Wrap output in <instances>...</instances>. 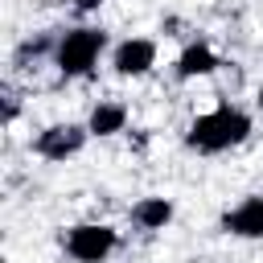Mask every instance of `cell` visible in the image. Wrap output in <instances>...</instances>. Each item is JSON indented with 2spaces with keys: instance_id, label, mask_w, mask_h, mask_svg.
<instances>
[{
  "instance_id": "obj_12",
  "label": "cell",
  "mask_w": 263,
  "mask_h": 263,
  "mask_svg": "<svg viewBox=\"0 0 263 263\" xmlns=\"http://www.w3.org/2000/svg\"><path fill=\"white\" fill-rule=\"evenodd\" d=\"M259 103H263V86H259Z\"/></svg>"
},
{
  "instance_id": "obj_5",
  "label": "cell",
  "mask_w": 263,
  "mask_h": 263,
  "mask_svg": "<svg viewBox=\"0 0 263 263\" xmlns=\"http://www.w3.org/2000/svg\"><path fill=\"white\" fill-rule=\"evenodd\" d=\"M111 66H115V74H123V78L148 74V70L156 66V41H148V37H127V41H119L115 53H111Z\"/></svg>"
},
{
  "instance_id": "obj_2",
  "label": "cell",
  "mask_w": 263,
  "mask_h": 263,
  "mask_svg": "<svg viewBox=\"0 0 263 263\" xmlns=\"http://www.w3.org/2000/svg\"><path fill=\"white\" fill-rule=\"evenodd\" d=\"M103 49H107V33L103 29H86V25L82 29H66L58 37L53 66H58L62 78H82V74L95 70V62H99Z\"/></svg>"
},
{
  "instance_id": "obj_11",
  "label": "cell",
  "mask_w": 263,
  "mask_h": 263,
  "mask_svg": "<svg viewBox=\"0 0 263 263\" xmlns=\"http://www.w3.org/2000/svg\"><path fill=\"white\" fill-rule=\"evenodd\" d=\"M99 4H103V0H74V8H78V12H95Z\"/></svg>"
},
{
  "instance_id": "obj_1",
  "label": "cell",
  "mask_w": 263,
  "mask_h": 263,
  "mask_svg": "<svg viewBox=\"0 0 263 263\" xmlns=\"http://www.w3.org/2000/svg\"><path fill=\"white\" fill-rule=\"evenodd\" d=\"M247 136H251V115L247 111H238V107H214V111H205V115H197L189 123L185 144L197 148V152H226V148H238Z\"/></svg>"
},
{
  "instance_id": "obj_7",
  "label": "cell",
  "mask_w": 263,
  "mask_h": 263,
  "mask_svg": "<svg viewBox=\"0 0 263 263\" xmlns=\"http://www.w3.org/2000/svg\"><path fill=\"white\" fill-rule=\"evenodd\" d=\"M218 66H222L218 53H214L205 41H193V45H185L181 58H177V78H205V74H214Z\"/></svg>"
},
{
  "instance_id": "obj_8",
  "label": "cell",
  "mask_w": 263,
  "mask_h": 263,
  "mask_svg": "<svg viewBox=\"0 0 263 263\" xmlns=\"http://www.w3.org/2000/svg\"><path fill=\"white\" fill-rule=\"evenodd\" d=\"M132 222L140 230H164L173 222V201L168 197H140L132 205Z\"/></svg>"
},
{
  "instance_id": "obj_10",
  "label": "cell",
  "mask_w": 263,
  "mask_h": 263,
  "mask_svg": "<svg viewBox=\"0 0 263 263\" xmlns=\"http://www.w3.org/2000/svg\"><path fill=\"white\" fill-rule=\"evenodd\" d=\"M49 49H58V41H53V37H33V41H25V45L16 49V58H21V62H29V58H41V53H49Z\"/></svg>"
},
{
  "instance_id": "obj_3",
  "label": "cell",
  "mask_w": 263,
  "mask_h": 263,
  "mask_svg": "<svg viewBox=\"0 0 263 263\" xmlns=\"http://www.w3.org/2000/svg\"><path fill=\"white\" fill-rule=\"evenodd\" d=\"M115 247H119V234L103 222H82V226H70L66 234V255L78 263H103Z\"/></svg>"
},
{
  "instance_id": "obj_9",
  "label": "cell",
  "mask_w": 263,
  "mask_h": 263,
  "mask_svg": "<svg viewBox=\"0 0 263 263\" xmlns=\"http://www.w3.org/2000/svg\"><path fill=\"white\" fill-rule=\"evenodd\" d=\"M86 127H90V136H119L127 127V107L123 103H99L90 111Z\"/></svg>"
},
{
  "instance_id": "obj_6",
  "label": "cell",
  "mask_w": 263,
  "mask_h": 263,
  "mask_svg": "<svg viewBox=\"0 0 263 263\" xmlns=\"http://www.w3.org/2000/svg\"><path fill=\"white\" fill-rule=\"evenodd\" d=\"M222 230L234 238H263V197H242L222 214Z\"/></svg>"
},
{
  "instance_id": "obj_4",
  "label": "cell",
  "mask_w": 263,
  "mask_h": 263,
  "mask_svg": "<svg viewBox=\"0 0 263 263\" xmlns=\"http://www.w3.org/2000/svg\"><path fill=\"white\" fill-rule=\"evenodd\" d=\"M86 136H90V127H78V123H49L45 132H37L33 148H37V156H45V160H66V156H78V152H82Z\"/></svg>"
}]
</instances>
